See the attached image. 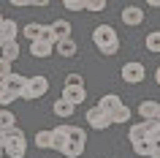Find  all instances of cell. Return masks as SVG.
I'll return each mask as SVG.
<instances>
[{
  "label": "cell",
  "mask_w": 160,
  "mask_h": 158,
  "mask_svg": "<svg viewBox=\"0 0 160 158\" xmlns=\"http://www.w3.org/2000/svg\"><path fill=\"white\" fill-rule=\"evenodd\" d=\"M92 44L101 49V55H106V57H111V55H117L119 52V35L117 30L111 25H98L92 30Z\"/></svg>",
  "instance_id": "6da1fadb"
},
{
  "label": "cell",
  "mask_w": 160,
  "mask_h": 158,
  "mask_svg": "<svg viewBox=\"0 0 160 158\" xmlns=\"http://www.w3.org/2000/svg\"><path fill=\"white\" fill-rule=\"evenodd\" d=\"M3 139H6V144H3V155L8 158H25L27 155V139H25V131L22 128H11V131L3 133Z\"/></svg>",
  "instance_id": "7a4b0ae2"
},
{
  "label": "cell",
  "mask_w": 160,
  "mask_h": 158,
  "mask_svg": "<svg viewBox=\"0 0 160 158\" xmlns=\"http://www.w3.org/2000/svg\"><path fill=\"white\" fill-rule=\"evenodd\" d=\"M46 93H49V79H46V76H30V79H27L25 93H22L19 98H25V101H35V98H43Z\"/></svg>",
  "instance_id": "3957f363"
},
{
  "label": "cell",
  "mask_w": 160,
  "mask_h": 158,
  "mask_svg": "<svg viewBox=\"0 0 160 158\" xmlns=\"http://www.w3.org/2000/svg\"><path fill=\"white\" fill-rule=\"evenodd\" d=\"M122 79H125L128 84H138L144 82V76H147V68H144V63H138V60H130V63H125L122 66Z\"/></svg>",
  "instance_id": "277c9868"
},
{
  "label": "cell",
  "mask_w": 160,
  "mask_h": 158,
  "mask_svg": "<svg viewBox=\"0 0 160 158\" xmlns=\"http://www.w3.org/2000/svg\"><path fill=\"white\" fill-rule=\"evenodd\" d=\"M25 87H27V76H22V74H11V76H6V79L0 82V90L11 93V95H17V98L25 93Z\"/></svg>",
  "instance_id": "5b68a950"
},
{
  "label": "cell",
  "mask_w": 160,
  "mask_h": 158,
  "mask_svg": "<svg viewBox=\"0 0 160 158\" xmlns=\"http://www.w3.org/2000/svg\"><path fill=\"white\" fill-rule=\"evenodd\" d=\"M60 98L68 101L71 106H79V104H84L87 90H84V84H62V95Z\"/></svg>",
  "instance_id": "8992f818"
},
{
  "label": "cell",
  "mask_w": 160,
  "mask_h": 158,
  "mask_svg": "<svg viewBox=\"0 0 160 158\" xmlns=\"http://www.w3.org/2000/svg\"><path fill=\"white\" fill-rule=\"evenodd\" d=\"M87 125L95 128V131H106V128L111 125V117L106 115V112H101L98 106H90L87 109Z\"/></svg>",
  "instance_id": "52a82bcc"
},
{
  "label": "cell",
  "mask_w": 160,
  "mask_h": 158,
  "mask_svg": "<svg viewBox=\"0 0 160 158\" xmlns=\"http://www.w3.org/2000/svg\"><path fill=\"white\" fill-rule=\"evenodd\" d=\"M68 131H71V125H65V123L52 128V150L62 153V147H65V142H68Z\"/></svg>",
  "instance_id": "ba28073f"
},
{
  "label": "cell",
  "mask_w": 160,
  "mask_h": 158,
  "mask_svg": "<svg viewBox=\"0 0 160 158\" xmlns=\"http://www.w3.org/2000/svg\"><path fill=\"white\" fill-rule=\"evenodd\" d=\"M122 22H125L128 27H136L144 22V8H138V6H125L122 8Z\"/></svg>",
  "instance_id": "9c48e42d"
},
{
  "label": "cell",
  "mask_w": 160,
  "mask_h": 158,
  "mask_svg": "<svg viewBox=\"0 0 160 158\" xmlns=\"http://www.w3.org/2000/svg\"><path fill=\"white\" fill-rule=\"evenodd\" d=\"M119 106H122V98H119L117 93H106V95H101V101H98V109H101V112H106V115L117 112Z\"/></svg>",
  "instance_id": "30bf717a"
},
{
  "label": "cell",
  "mask_w": 160,
  "mask_h": 158,
  "mask_svg": "<svg viewBox=\"0 0 160 158\" xmlns=\"http://www.w3.org/2000/svg\"><path fill=\"white\" fill-rule=\"evenodd\" d=\"M17 35H19V25L14 19H3V25H0V38H3V44L17 41Z\"/></svg>",
  "instance_id": "8fae6325"
},
{
  "label": "cell",
  "mask_w": 160,
  "mask_h": 158,
  "mask_svg": "<svg viewBox=\"0 0 160 158\" xmlns=\"http://www.w3.org/2000/svg\"><path fill=\"white\" fill-rule=\"evenodd\" d=\"M19 55H22V49H19L17 41H6L3 46H0V60H6V63H14Z\"/></svg>",
  "instance_id": "7c38bea8"
},
{
  "label": "cell",
  "mask_w": 160,
  "mask_h": 158,
  "mask_svg": "<svg viewBox=\"0 0 160 158\" xmlns=\"http://www.w3.org/2000/svg\"><path fill=\"white\" fill-rule=\"evenodd\" d=\"M52 33H54V38L57 41H65V38H71V22H65V19H57V22H52Z\"/></svg>",
  "instance_id": "4fadbf2b"
},
{
  "label": "cell",
  "mask_w": 160,
  "mask_h": 158,
  "mask_svg": "<svg viewBox=\"0 0 160 158\" xmlns=\"http://www.w3.org/2000/svg\"><path fill=\"white\" fill-rule=\"evenodd\" d=\"M54 49H57V55H62V57H76L79 46H76L73 38H65V41H57V44H54Z\"/></svg>",
  "instance_id": "5bb4252c"
},
{
  "label": "cell",
  "mask_w": 160,
  "mask_h": 158,
  "mask_svg": "<svg viewBox=\"0 0 160 158\" xmlns=\"http://www.w3.org/2000/svg\"><path fill=\"white\" fill-rule=\"evenodd\" d=\"M155 112H158V101H141L138 104V117H144V123H149V120H155Z\"/></svg>",
  "instance_id": "9a60e30c"
},
{
  "label": "cell",
  "mask_w": 160,
  "mask_h": 158,
  "mask_svg": "<svg viewBox=\"0 0 160 158\" xmlns=\"http://www.w3.org/2000/svg\"><path fill=\"white\" fill-rule=\"evenodd\" d=\"M11 128H17V115L11 109H0V133L11 131Z\"/></svg>",
  "instance_id": "2e32d148"
},
{
  "label": "cell",
  "mask_w": 160,
  "mask_h": 158,
  "mask_svg": "<svg viewBox=\"0 0 160 158\" xmlns=\"http://www.w3.org/2000/svg\"><path fill=\"white\" fill-rule=\"evenodd\" d=\"M82 153H84V142H71V139H68L60 155H62V158H79Z\"/></svg>",
  "instance_id": "e0dca14e"
},
{
  "label": "cell",
  "mask_w": 160,
  "mask_h": 158,
  "mask_svg": "<svg viewBox=\"0 0 160 158\" xmlns=\"http://www.w3.org/2000/svg\"><path fill=\"white\" fill-rule=\"evenodd\" d=\"M73 109H76V106H71V104H68V101H62V98H57L54 104H52L54 117H73Z\"/></svg>",
  "instance_id": "ac0fdd59"
},
{
  "label": "cell",
  "mask_w": 160,
  "mask_h": 158,
  "mask_svg": "<svg viewBox=\"0 0 160 158\" xmlns=\"http://www.w3.org/2000/svg\"><path fill=\"white\" fill-rule=\"evenodd\" d=\"M130 147H133V153H136V155L149 158V155H152V147H155V142H152V139H138V142H133Z\"/></svg>",
  "instance_id": "d6986e66"
},
{
  "label": "cell",
  "mask_w": 160,
  "mask_h": 158,
  "mask_svg": "<svg viewBox=\"0 0 160 158\" xmlns=\"http://www.w3.org/2000/svg\"><path fill=\"white\" fill-rule=\"evenodd\" d=\"M52 52H54L52 44H43V41H33L30 44V55H33V57H49Z\"/></svg>",
  "instance_id": "ffe728a7"
},
{
  "label": "cell",
  "mask_w": 160,
  "mask_h": 158,
  "mask_svg": "<svg viewBox=\"0 0 160 158\" xmlns=\"http://www.w3.org/2000/svg\"><path fill=\"white\" fill-rule=\"evenodd\" d=\"M144 46H147V52H152V55H160V30H152V33L144 38Z\"/></svg>",
  "instance_id": "44dd1931"
},
{
  "label": "cell",
  "mask_w": 160,
  "mask_h": 158,
  "mask_svg": "<svg viewBox=\"0 0 160 158\" xmlns=\"http://www.w3.org/2000/svg\"><path fill=\"white\" fill-rule=\"evenodd\" d=\"M128 139H130V144L133 142H138V139H147V123H136V125H130V131H128Z\"/></svg>",
  "instance_id": "7402d4cb"
},
{
  "label": "cell",
  "mask_w": 160,
  "mask_h": 158,
  "mask_svg": "<svg viewBox=\"0 0 160 158\" xmlns=\"http://www.w3.org/2000/svg\"><path fill=\"white\" fill-rule=\"evenodd\" d=\"M41 30H43V25L30 22V25L22 27V35H25V38H30V44H33V41H38V38H41Z\"/></svg>",
  "instance_id": "603a6c76"
},
{
  "label": "cell",
  "mask_w": 160,
  "mask_h": 158,
  "mask_svg": "<svg viewBox=\"0 0 160 158\" xmlns=\"http://www.w3.org/2000/svg\"><path fill=\"white\" fill-rule=\"evenodd\" d=\"M35 147L38 150H52V131H38L35 133Z\"/></svg>",
  "instance_id": "cb8c5ba5"
},
{
  "label": "cell",
  "mask_w": 160,
  "mask_h": 158,
  "mask_svg": "<svg viewBox=\"0 0 160 158\" xmlns=\"http://www.w3.org/2000/svg\"><path fill=\"white\" fill-rule=\"evenodd\" d=\"M111 123H128V120H130V106H125V104H122V106L117 109V112H111Z\"/></svg>",
  "instance_id": "d4e9b609"
},
{
  "label": "cell",
  "mask_w": 160,
  "mask_h": 158,
  "mask_svg": "<svg viewBox=\"0 0 160 158\" xmlns=\"http://www.w3.org/2000/svg\"><path fill=\"white\" fill-rule=\"evenodd\" d=\"M147 139H152L155 144H160V123L158 120H149V123H147Z\"/></svg>",
  "instance_id": "484cf974"
},
{
  "label": "cell",
  "mask_w": 160,
  "mask_h": 158,
  "mask_svg": "<svg viewBox=\"0 0 160 158\" xmlns=\"http://www.w3.org/2000/svg\"><path fill=\"white\" fill-rule=\"evenodd\" d=\"M68 139H71V142H84V144H87V133H84V128H79V125H71V131H68Z\"/></svg>",
  "instance_id": "4316f807"
},
{
  "label": "cell",
  "mask_w": 160,
  "mask_h": 158,
  "mask_svg": "<svg viewBox=\"0 0 160 158\" xmlns=\"http://www.w3.org/2000/svg\"><path fill=\"white\" fill-rule=\"evenodd\" d=\"M38 41H43V44H52V46L57 44V38H54V33H52V27H49V25H43V30H41V38H38Z\"/></svg>",
  "instance_id": "83f0119b"
},
{
  "label": "cell",
  "mask_w": 160,
  "mask_h": 158,
  "mask_svg": "<svg viewBox=\"0 0 160 158\" xmlns=\"http://www.w3.org/2000/svg\"><path fill=\"white\" fill-rule=\"evenodd\" d=\"M62 6H65L68 11H84L87 0H62Z\"/></svg>",
  "instance_id": "f1b7e54d"
},
{
  "label": "cell",
  "mask_w": 160,
  "mask_h": 158,
  "mask_svg": "<svg viewBox=\"0 0 160 158\" xmlns=\"http://www.w3.org/2000/svg\"><path fill=\"white\" fill-rule=\"evenodd\" d=\"M17 101V95H11V93H6V90H0V109H8L11 104Z\"/></svg>",
  "instance_id": "f546056e"
},
{
  "label": "cell",
  "mask_w": 160,
  "mask_h": 158,
  "mask_svg": "<svg viewBox=\"0 0 160 158\" xmlns=\"http://www.w3.org/2000/svg\"><path fill=\"white\" fill-rule=\"evenodd\" d=\"M103 8H106V0H87V6H84V11H95V14Z\"/></svg>",
  "instance_id": "4dcf8cb0"
},
{
  "label": "cell",
  "mask_w": 160,
  "mask_h": 158,
  "mask_svg": "<svg viewBox=\"0 0 160 158\" xmlns=\"http://www.w3.org/2000/svg\"><path fill=\"white\" fill-rule=\"evenodd\" d=\"M14 71H11V63H6V60H0V82L6 79V76H11Z\"/></svg>",
  "instance_id": "1f68e13d"
},
{
  "label": "cell",
  "mask_w": 160,
  "mask_h": 158,
  "mask_svg": "<svg viewBox=\"0 0 160 158\" xmlns=\"http://www.w3.org/2000/svg\"><path fill=\"white\" fill-rule=\"evenodd\" d=\"M65 84H84V79H82V74H68Z\"/></svg>",
  "instance_id": "d6a6232c"
},
{
  "label": "cell",
  "mask_w": 160,
  "mask_h": 158,
  "mask_svg": "<svg viewBox=\"0 0 160 158\" xmlns=\"http://www.w3.org/2000/svg\"><path fill=\"white\" fill-rule=\"evenodd\" d=\"M149 158H160V144H155V147H152V155Z\"/></svg>",
  "instance_id": "836d02e7"
},
{
  "label": "cell",
  "mask_w": 160,
  "mask_h": 158,
  "mask_svg": "<svg viewBox=\"0 0 160 158\" xmlns=\"http://www.w3.org/2000/svg\"><path fill=\"white\" fill-rule=\"evenodd\" d=\"M149 8H160V0H149Z\"/></svg>",
  "instance_id": "e575fe53"
},
{
  "label": "cell",
  "mask_w": 160,
  "mask_h": 158,
  "mask_svg": "<svg viewBox=\"0 0 160 158\" xmlns=\"http://www.w3.org/2000/svg\"><path fill=\"white\" fill-rule=\"evenodd\" d=\"M155 82L160 84V66H158V71H155Z\"/></svg>",
  "instance_id": "d590c367"
},
{
  "label": "cell",
  "mask_w": 160,
  "mask_h": 158,
  "mask_svg": "<svg viewBox=\"0 0 160 158\" xmlns=\"http://www.w3.org/2000/svg\"><path fill=\"white\" fill-rule=\"evenodd\" d=\"M155 120L160 123V104H158V112H155Z\"/></svg>",
  "instance_id": "8d00e7d4"
},
{
  "label": "cell",
  "mask_w": 160,
  "mask_h": 158,
  "mask_svg": "<svg viewBox=\"0 0 160 158\" xmlns=\"http://www.w3.org/2000/svg\"><path fill=\"white\" fill-rule=\"evenodd\" d=\"M0 158H3V147H0Z\"/></svg>",
  "instance_id": "74e56055"
},
{
  "label": "cell",
  "mask_w": 160,
  "mask_h": 158,
  "mask_svg": "<svg viewBox=\"0 0 160 158\" xmlns=\"http://www.w3.org/2000/svg\"><path fill=\"white\" fill-rule=\"evenodd\" d=\"M0 46H3V38H0Z\"/></svg>",
  "instance_id": "f35d334b"
},
{
  "label": "cell",
  "mask_w": 160,
  "mask_h": 158,
  "mask_svg": "<svg viewBox=\"0 0 160 158\" xmlns=\"http://www.w3.org/2000/svg\"><path fill=\"white\" fill-rule=\"evenodd\" d=\"M0 25H3V17H0Z\"/></svg>",
  "instance_id": "ab89813d"
}]
</instances>
